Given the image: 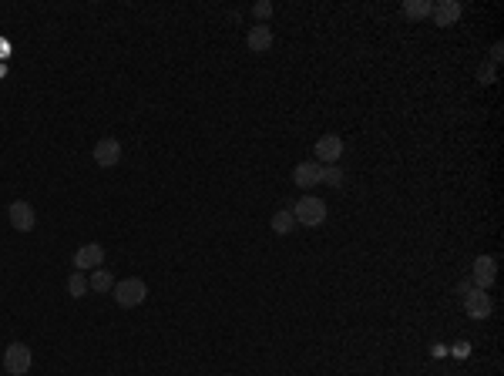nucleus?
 Returning a JSON list of instances; mask_svg holds the SVG:
<instances>
[{
  "label": "nucleus",
  "instance_id": "obj_1",
  "mask_svg": "<svg viewBox=\"0 0 504 376\" xmlns=\"http://www.w3.org/2000/svg\"><path fill=\"white\" fill-rule=\"evenodd\" d=\"M289 212H293L296 222L306 225V229H316V225L326 222V202L316 198V195H303Z\"/></svg>",
  "mask_w": 504,
  "mask_h": 376
},
{
  "label": "nucleus",
  "instance_id": "obj_2",
  "mask_svg": "<svg viewBox=\"0 0 504 376\" xmlns=\"http://www.w3.org/2000/svg\"><path fill=\"white\" fill-rule=\"evenodd\" d=\"M112 296H114V303L121 309H135V306H141L145 299H148V286L141 282V279H121V282H114V289H112Z\"/></svg>",
  "mask_w": 504,
  "mask_h": 376
},
{
  "label": "nucleus",
  "instance_id": "obj_3",
  "mask_svg": "<svg viewBox=\"0 0 504 376\" xmlns=\"http://www.w3.org/2000/svg\"><path fill=\"white\" fill-rule=\"evenodd\" d=\"M30 363H34V353H30L28 343H11L4 349V370L11 376H24L30 370Z\"/></svg>",
  "mask_w": 504,
  "mask_h": 376
},
{
  "label": "nucleus",
  "instance_id": "obj_4",
  "mask_svg": "<svg viewBox=\"0 0 504 376\" xmlns=\"http://www.w3.org/2000/svg\"><path fill=\"white\" fill-rule=\"evenodd\" d=\"M494 279H498V259H494V255H477L474 269H471L474 289H484V293H488L491 286H494Z\"/></svg>",
  "mask_w": 504,
  "mask_h": 376
},
{
  "label": "nucleus",
  "instance_id": "obj_5",
  "mask_svg": "<svg viewBox=\"0 0 504 376\" xmlns=\"http://www.w3.org/2000/svg\"><path fill=\"white\" fill-rule=\"evenodd\" d=\"M118 162H121V141L112 138V135L98 138V145H95V165L98 168H114Z\"/></svg>",
  "mask_w": 504,
  "mask_h": 376
},
{
  "label": "nucleus",
  "instance_id": "obj_6",
  "mask_svg": "<svg viewBox=\"0 0 504 376\" xmlns=\"http://www.w3.org/2000/svg\"><path fill=\"white\" fill-rule=\"evenodd\" d=\"M7 219H11V225H14L17 232H30L34 225H37V212H34V205L30 202H11V209H7Z\"/></svg>",
  "mask_w": 504,
  "mask_h": 376
},
{
  "label": "nucleus",
  "instance_id": "obj_7",
  "mask_svg": "<svg viewBox=\"0 0 504 376\" xmlns=\"http://www.w3.org/2000/svg\"><path fill=\"white\" fill-rule=\"evenodd\" d=\"M313 154H316V162H323V165H336V162L343 158V138H340V135H323V138L316 141Z\"/></svg>",
  "mask_w": 504,
  "mask_h": 376
},
{
  "label": "nucleus",
  "instance_id": "obj_8",
  "mask_svg": "<svg viewBox=\"0 0 504 376\" xmlns=\"http://www.w3.org/2000/svg\"><path fill=\"white\" fill-rule=\"evenodd\" d=\"M494 303H491V296L484 289H471V293L464 296V313L471 316V320H488Z\"/></svg>",
  "mask_w": 504,
  "mask_h": 376
},
{
  "label": "nucleus",
  "instance_id": "obj_9",
  "mask_svg": "<svg viewBox=\"0 0 504 376\" xmlns=\"http://www.w3.org/2000/svg\"><path fill=\"white\" fill-rule=\"evenodd\" d=\"M74 272H84V269H101V262H104V249H101L98 242H88V245H81V249L74 252Z\"/></svg>",
  "mask_w": 504,
  "mask_h": 376
},
{
  "label": "nucleus",
  "instance_id": "obj_10",
  "mask_svg": "<svg viewBox=\"0 0 504 376\" xmlns=\"http://www.w3.org/2000/svg\"><path fill=\"white\" fill-rule=\"evenodd\" d=\"M464 14V7L457 4V0H437L434 11H431V17H434L437 28H450V24H457Z\"/></svg>",
  "mask_w": 504,
  "mask_h": 376
},
{
  "label": "nucleus",
  "instance_id": "obj_11",
  "mask_svg": "<svg viewBox=\"0 0 504 376\" xmlns=\"http://www.w3.org/2000/svg\"><path fill=\"white\" fill-rule=\"evenodd\" d=\"M320 162H299V165L293 168V181L296 188H316L320 185Z\"/></svg>",
  "mask_w": 504,
  "mask_h": 376
},
{
  "label": "nucleus",
  "instance_id": "obj_12",
  "mask_svg": "<svg viewBox=\"0 0 504 376\" xmlns=\"http://www.w3.org/2000/svg\"><path fill=\"white\" fill-rule=\"evenodd\" d=\"M246 47H249L252 54L269 51V47H272V28H269V24H256V28H249V34H246Z\"/></svg>",
  "mask_w": 504,
  "mask_h": 376
},
{
  "label": "nucleus",
  "instance_id": "obj_13",
  "mask_svg": "<svg viewBox=\"0 0 504 376\" xmlns=\"http://www.w3.org/2000/svg\"><path fill=\"white\" fill-rule=\"evenodd\" d=\"M269 229H272L276 236H289V232H293V229H296V219H293V212H289V209H280V212H276V215H272V219H269Z\"/></svg>",
  "mask_w": 504,
  "mask_h": 376
},
{
  "label": "nucleus",
  "instance_id": "obj_14",
  "mask_svg": "<svg viewBox=\"0 0 504 376\" xmlns=\"http://www.w3.org/2000/svg\"><path fill=\"white\" fill-rule=\"evenodd\" d=\"M88 286H91L95 293H108V289H114V279H112V272H108V269H91Z\"/></svg>",
  "mask_w": 504,
  "mask_h": 376
},
{
  "label": "nucleus",
  "instance_id": "obj_15",
  "mask_svg": "<svg viewBox=\"0 0 504 376\" xmlns=\"http://www.w3.org/2000/svg\"><path fill=\"white\" fill-rule=\"evenodd\" d=\"M431 11H434V4H431V0H404V14L410 17V20L431 17Z\"/></svg>",
  "mask_w": 504,
  "mask_h": 376
},
{
  "label": "nucleus",
  "instance_id": "obj_16",
  "mask_svg": "<svg viewBox=\"0 0 504 376\" xmlns=\"http://www.w3.org/2000/svg\"><path fill=\"white\" fill-rule=\"evenodd\" d=\"M88 289H91V286H88L84 272H71V276H68V296H71V299H81Z\"/></svg>",
  "mask_w": 504,
  "mask_h": 376
},
{
  "label": "nucleus",
  "instance_id": "obj_17",
  "mask_svg": "<svg viewBox=\"0 0 504 376\" xmlns=\"http://www.w3.org/2000/svg\"><path fill=\"white\" fill-rule=\"evenodd\" d=\"M320 181H326V185L340 188V185H343V171H340V165H323L320 168Z\"/></svg>",
  "mask_w": 504,
  "mask_h": 376
},
{
  "label": "nucleus",
  "instance_id": "obj_18",
  "mask_svg": "<svg viewBox=\"0 0 504 376\" xmlns=\"http://www.w3.org/2000/svg\"><path fill=\"white\" fill-rule=\"evenodd\" d=\"M272 11H276V7H272L269 0H259V4L252 7V14L259 17V24H266V17H272Z\"/></svg>",
  "mask_w": 504,
  "mask_h": 376
},
{
  "label": "nucleus",
  "instance_id": "obj_19",
  "mask_svg": "<svg viewBox=\"0 0 504 376\" xmlns=\"http://www.w3.org/2000/svg\"><path fill=\"white\" fill-rule=\"evenodd\" d=\"M477 78H481V84H494V68H491V64H481Z\"/></svg>",
  "mask_w": 504,
  "mask_h": 376
},
{
  "label": "nucleus",
  "instance_id": "obj_20",
  "mask_svg": "<svg viewBox=\"0 0 504 376\" xmlns=\"http://www.w3.org/2000/svg\"><path fill=\"white\" fill-rule=\"evenodd\" d=\"M471 289H474V282H471V279H464V282H457V289H454V293H457V296L464 299V296L471 293Z\"/></svg>",
  "mask_w": 504,
  "mask_h": 376
},
{
  "label": "nucleus",
  "instance_id": "obj_21",
  "mask_svg": "<svg viewBox=\"0 0 504 376\" xmlns=\"http://www.w3.org/2000/svg\"><path fill=\"white\" fill-rule=\"evenodd\" d=\"M501 51H504L501 44H494V47H491V61H494V64H498V61H501Z\"/></svg>",
  "mask_w": 504,
  "mask_h": 376
}]
</instances>
